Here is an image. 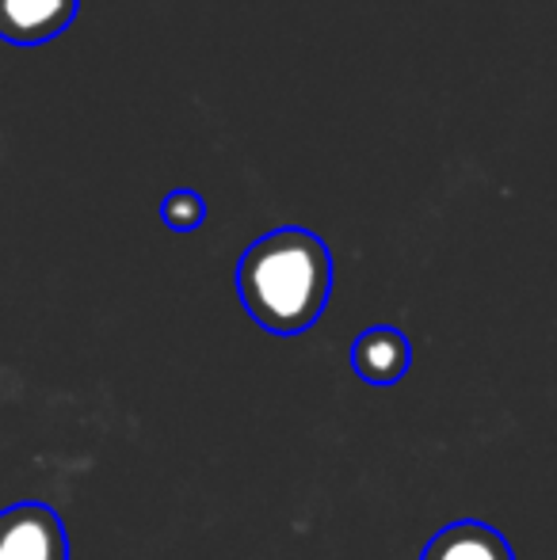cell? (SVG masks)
Listing matches in <instances>:
<instances>
[{
    "mask_svg": "<svg viewBox=\"0 0 557 560\" xmlns=\"http://www.w3.org/2000/svg\"><path fill=\"white\" fill-rule=\"evenodd\" d=\"M237 298L271 336H302L333 298V252L302 225L256 236L237 264Z\"/></svg>",
    "mask_w": 557,
    "mask_h": 560,
    "instance_id": "6da1fadb",
    "label": "cell"
},
{
    "mask_svg": "<svg viewBox=\"0 0 557 560\" xmlns=\"http://www.w3.org/2000/svg\"><path fill=\"white\" fill-rule=\"evenodd\" d=\"M420 560H515V549L497 526L481 518H459L431 534Z\"/></svg>",
    "mask_w": 557,
    "mask_h": 560,
    "instance_id": "5b68a950",
    "label": "cell"
},
{
    "mask_svg": "<svg viewBox=\"0 0 557 560\" xmlns=\"http://www.w3.org/2000/svg\"><path fill=\"white\" fill-rule=\"evenodd\" d=\"M413 366V343L402 328L394 325H374L363 328L351 343V370L363 377L367 385L390 389L397 385Z\"/></svg>",
    "mask_w": 557,
    "mask_h": 560,
    "instance_id": "277c9868",
    "label": "cell"
},
{
    "mask_svg": "<svg viewBox=\"0 0 557 560\" xmlns=\"http://www.w3.org/2000/svg\"><path fill=\"white\" fill-rule=\"evenodd\" d=\"M161 222L169 229H176V233H192V229H199L202 222H207V202H202L199 191H187V187H179V191L164 195Z\"/></svg>",
    "mask_w": 557,
    "mask_h": 560,
    "instance_id": "8992f818",
    "label": "cell"
},
{
    "mask_svg": "<svg viewBox=\"0 0 557 560\" xmlns=\"http://www.w3.org/2000/svg\"><path fill=\"white\" fill-rule=\"evenodd\" d=\"M81 0H0V38L12 46H43L66 35Z\"/></svg>",
    "mask_w": 557,
    "mask_h": 560,
    "instance_id": "3957f363",
    "label": "cell"
},
{
    "mask_svg": "<svg viewBox=\"0 0 557 560\" xmlns=\"http://www.w3.org/2000/svg\"><path fill=\"white\" fill-rule=\"evenodd\" d=\"M0 560H69V534L58 511L38 500L0 511Z\"/></svg>",
    "mask_w": 557,
    "mask_h": 560,
    "instance_id": "7a4b0ae2",
    "label": "cell"
}]
</instances>
